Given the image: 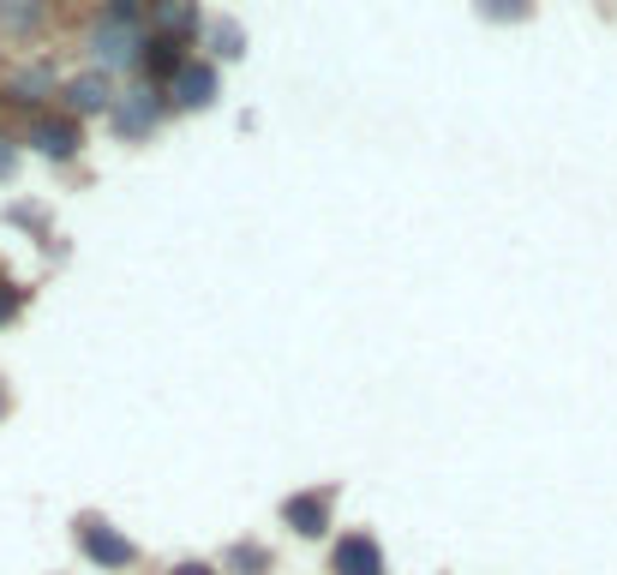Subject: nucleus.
Returning <instances> with one entry per match:
<instances>
[{"label":"nucleus","mask_w":617,"mask_h":575,"mask_svg":"<svg viewBox=\"0 0 617 575\" xmlns=\"http://www.w3.org/2000/svg\"><path fill=\"white\" fill-rule=\"evenodd\" d=\"M163 114H168V102L156 84H144V91H121V102H114V114H109V126H114V138H151L156 126H163Z\"/></svg>","instance_id":"f257e3e1"},{"label":"nucleus","mask_w":617,"mask_h":575,"mask_svg":"<svg viewBox=\"0 0 617 575\" xmlns=\"http://www.w3.org/2000/svg\"><path fill=\"white\" fill-rule=\"evenodd\" d=\"M79 545H84V557H91L96 569H132L138 564V545H132L121 527L96 522V515H79Z\"/></svg>","instance_id":"f03ea898"},{"label":"nucleus","mask_w":617,"mask_h":575,"mask_svg":"<svg viewBox=\"0 0 617 575\" xmlns=\"http://www.w3.org/2000/svg\"><path fill=\"white\" fill-rule=\"evenodd\" d=\"M168 96H174V109H216V96H223V72H216V61H186L181 72H174Z\"/></svg>","instance_id":"7ed1b4c3"},{"label":"nucleus","mask_w":617,"mask_h":575,"mask_svg":"<svg viewBox=\"0 0 617 575\" xmlns=\"http://www.w3.org/2000/svg\"><path fill=\"white\" fill-rule=\"evenodd\" d=\"M61 102H66L72 114H114V102H121V91H114V72L91 66V72H79V79H66L61 84Z\"/></svg>","instance_id":"20e7f679"},{"label":"nucleus","mask_w":617,"mask_h":575,"mask_svg":"<svg viewBox=\"0 0 617 575\" xmlns=\"http://www.w3.org/2000/svg\"><path fill=\"white\" fill-rule=\"evenodd\" d=\"M138 49H144V37L132 31V24H114V19H102L96 31H91V54H96V66H102V72L138 66Z\"/></svg>","instance_id":"39448f33"},{"label":"nucleus","mask_w":617,"mask_h":575,"mask_svg":"<svg viewBox=\"0 0 617 575\" xmlns=\"http://www.w3.org/2000/svg\"><path fill=\"white\" fill-rule=\"evenodd\" d=\"M204 31V12L198 0H151V37H168V42H193Z\"/></svg>","instance_id":"423d86ee"},{"label":"nucleus","mask_w":617,"mask_h":575,"mask_svg":"<svg viewBox=\"0 0 617 575\" xmlns=\"http://www.w3.org/2000/svg\"><path fill=\"white\" fill-rule=\"evenodd\" d=\"M330 569L336 575H384V545L372 534H342L330 552Z\"/></svg>","instance_id":"0eeeda50"},{"label":"nucleus","mask_w":617,"mask_h":575,"mask_svg":"<svg viewBox=\"0 0 617 575\" xmlns=\"http://www.w3.org/2000/svg\"><path fill=\"white\" fill-rule=\"evenodd\" d=\"M282 522L300 540H325L330 534V492H294L282 504Z\"/></svg>","instance_id":"6e6552de"},{"label":"nucleus","mask_w":617,"mask_h":575,"mask_svg":"<svg viewBox=\"0 0 617 575\" xmlns=\"http://www.w3.org/2000/svg\"><path fill=\"white\" fill-rule=\"evenodd\" d=\"M79 126H72V121H54V114H42V121L31 126V151L37 156H49V162H72V156H79Z\"/></svg>","instance_id":"1a4fd4ad"},{"label":"nucleus","mask_w":617,"mask_h":575,"mask_svg":"<svg viewBox=\"0 0 617 575\" xmlns=\"http://www.w3.org/2000/svg\"><path fill=\"white\" fill-rule=\"evenodd\" d=\"M186 66V54H181V42H168V37H144V49H138V72L151 84H174V72Z\"/></svg>","instance_id":"9d476101"},{"label":"nucleus","mask_w":617,"mask_h":575,"mask_svg":"<svg viewBox=\"0 0 617 575\" xmlns=\"http://www.w3.org/2000/svg\"><path fill=\"white\" fill-rule=\"evenodd\" d=\"M204 49H210V61H246V24L240 19H204Z\"/></svg>","instance_id":"9b49d317"},{"label":"nucleus","mask_w":617,"mask_h":575,"mask_svg":"<svg viewBox=\"0 0 617 575\" xmlns=\"http://www.w3.org/2000/svg\"><path fill=\"white\" fill-rule=\"evenodd\" d=\"M474 12L486 24H522V19H534V0H474Z\"/></svg>","instance_id":"f8f14e48"},{"label":"nucleus","mask_w":617,"mask_h":575,"mask_svg":"<svg viewBox=\"0 0 617 575\" xmlns=\"http://www.w3.org/2000/svg\"><path fill=\"white\" fill-rule=\"evenodd\" d=\"M37 19H42V0H0V24L7 31H31Z\"/></svg>","instance_id":"ddd939ff"},{"label":"nucleus","mask_w":617,"mask_h":575,"mask_svg":"<svg viewBox=\"0 0 617 575\" xmlns=\"http://www.w3.org/2000/svg\"><path fill=\"white\" fill-rule=\"evenodd\" d=\"M228 569H240V575H264L270 569V552H264V545H228Z\"/></svg>","instance_id":"4468645a"},{"label":"nucleus","mask_w":617,"mask_h":575,"mask_svg":"<svg viewBox=\"0 0 617 575\" xmlns=\"http://www.w3.org/2000/svg\"><path fill=\"white\" fill-rule=\"evenodd\" d=\"M7 223H19V228H42L49 216H42V204H12V211H7Z\"/></svg>","instance_id":"2eb2a0df"},{"label":"nucleus","mask_w":617,"mask_h":575,"mask_svg":"<svg viewBox=\"0 0 617 575\" xmlns=\"http://www.w3.org/2000/svg\"><path fill=\"white\" fill-rule=\"evenodd\" d=\"M12 174H19V144H12V138H0V186H7Z\"/></svg>","instance_id":"dca6fc26"},{"label":"nucleus","mask_w":617,"mask_h":575,"mask_svg":"<svg viewBox=\"0 0 617 575\" xmlns=\"http://www.w3.org/2000/svg\"><path fill=\"white\" fill-rule=\"evenodd\" d=\"M19 306H24V288H0V324L19 318Z\"/></svg>","instance_id":"f3484780"},{"label":"nucleus","mask_w":617,"mask_h":575,"mask_svg":"<svg viewBox=\"0 0 617 575\" xmlns=\"http://www.w3.org/2000/svg\"><path fill=\"white\" fill-rule=\"evenodd\" d=\"M174 575H216L210 564H198V557H193V564H174Z\"/></svg>","instance_id":"a211bd4d"},{"label":"nucleus","mask_w":617,"mask_h":575,"mask_svg":"<svg viewBox=\"0 0 617 575\" xmlns=\"http://www.w3.org/2000/svg\"><path fill=\"white\" fill-rule=\"evenodd\" d=\"M0 420H7V383H0Z\"/></svg>","instance_id":"6ab92c4d"}]
</instances>
